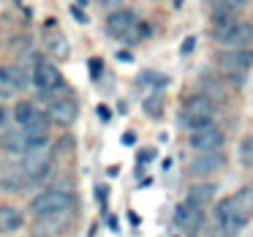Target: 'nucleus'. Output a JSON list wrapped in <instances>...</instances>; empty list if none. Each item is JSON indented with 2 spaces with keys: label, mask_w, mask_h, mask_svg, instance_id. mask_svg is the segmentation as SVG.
Returning <instances> with one entry per match:
<instances>
[{
  "label": "nucleus",
  "mask_w": 253,
  "mask_h": 237,
  "mask_svg": "<svg viewBox=\"0 0 253 237\" xmlns=\"http://www.w3.org/2000/svg\"><path fill=\"white\" fill-rule=\"evenodd\" d=\"M106 33L123 41H139L144 36H150V28L139 22V17L133 11L123 8V11H112L106 17Z\"/></svg>",
  "instance_id": "3"
},
{
  "label": "nucleus",
  "mask_w": 253,
  "mask_h": 237,
  "mask_svg": "<svg viewBox=\"0 0 253 237\" xmlns=\"http://www.w3.org/2000/svg\"><path fill=\"white\" fill-rule=\"evenodd\" d=\"M174 224L180 226L185 235H199V229L204 226V210L196 207V204L191 202H182L174 207Z\"/></svg>",
  "instance_id": "9"
},
{
  "label": "nucleus",
  "mask_w": 253,
  "mask_h": 237,
  "mask_svg": "<svg viewBox=\"0 0 253 237\" xmlns=\"http://www.w3.org/2000/svg\"><path fill=\"white\" fill-rule=\"evenodd\" d=\"M171 3H174V8H182V3H185V0H171Z\"/></svg>",
  "instance_id": "31"
},
{
  "label": "nucleus",
  "mask_w": 253,
  "mask_h": 237,
  "mask_svg": "<svg viewBox=\"0 0 253 237\" xmlns=\"http://www.w3.org/2000/svg\"><path fill=\"white\" fill-rule=\"evenodd\" d=\"M77 3H79V6H87V0H77Z\"/></svg>",
  "instance_id": "33"
},
{
  "label": "nucleus",
  "mask_w": 253,
  "mask_h": 237,
  "mask_svg": "<svg viewBox=\"0 0 253 237\" xmlns=\"http://www.w3.org/2000/svg\"><path fill=\"white\" fill-rule=\"evenodd\" d=\"M28 88L22 66H3L0 68V98H14L19 90Z\"/></svg>",
  "instance_id": "10"
},
{
  "label": "nucleus",
  "mask_w": 253,
  "mask_h": 237,
  "mask_svg": "<svg viewBox=\"0 0 253 237\" xmlns=\"http://www.w3.org/2000/svg\"><path fill=\"white\" fill-rule=\"evenodd\" d=\"M49 123H52V117H49V112H36L33 117H30V123L28 126H22V131H25V137L30 139V142H36V139H46V131H49Z\"/></svg>",
  "instance_id": "16"
},
{
  "label": "nucleus",
  "mask_w": 253,
  "mask_h": 237,
  "mask_svg": "<svg viewBox=\"0 0 253 237\" xmlns=\"http://www.w3.org/2000/svg\"><path fill=\"white\" fill-rule=\"evenodd\" d=\"M212 117H215V101L199 93V95H191L182 104L180 115H177V123H180V128H188L193 134L204 126H212Z\"/></svg>",
  "instance_id": "2"
},
{
  "label": "nucleus",
  "mask_w": 253,
  "mask_h": 237,
  "mask_svg": "<svg viewBox=\"0 0 253 237\" xmlns=\"http://www.w3.org/2000/svg\"><path fill=\"white\" fill-rule=\"evenodd\" d=\"M215 226H218V232H223V237H231L245 226V218H240L231 210L229 199H223V202L215 204Z\"/></svg>",
  "instance_id": "11"
},
{
  "label": "nucleus",
  "mask_w": 253,
  "mask_h": 237,
  "mask_svg": "<svg viewBox=\"0 0 253 237\" xmlns=\"http://www.w3.org/2000/svg\"><path fill=\"white\" fill-rule=\"evenodd\" d=\"M229 204L240 218L248 221L253 215V186H245V188H240L234 196H229Z\"/></svg>",
  "instance_id": "15"
},
{
  "label": "nucleus",
  "mask_w": 253,
  "mask_h": 237,
  "mask_svg": "<svg viewBox=\"0 0 253 237\" xmlns=\"http://www.w3.org/2000/svg\"><path fill=\"white\" fill-rule=\"evenodd\" d=\"M223 142H226L223 131H220V128H215V126H204V128H199V131H193L191 137H188V144H191L199 155L220 153Z\"/></svg>",
  "instance_id": "8"
},
{
  "label": "nucleus",
  "mask_w": 253,
  "mask_h": 237,
  "mask_svg": "<svg viewBox=\"0 0 253 237\" xmlns=\"http://www.w3.org/2000/svg\"><path fill=\"white\" fill-rule=\"evenodd\" d=\"M212 39L226 49H248V44L253 41V25L245 19L220 17L212 28Z\"/></svg>",
  "instance_id": "1"
},
{
  "label": "nucleus",
  "mask_w": 253,
  "mask_h": 237,
  "mask_svg": "<svg viewBox=\"0 0 253 237\" xmlns=\"http://www.w3.org/2000/svg\"><path fill=\"white\" fill-rule=\"evenodd\" d=\"M36 237H41V235H36Z\"/></svg>",
  "instance_id": "34"
},
{
  "label": "nucleus",
  "mask_w": 253,
  "mask_h": 237,
  "mask_svg": "<svg viewBox=\"0 0 253 237\" xmlns=\"http://www.w3.org/2000/svg\"><path fill=\"white\" fill-rule=\"evenodd\" d=\"M46 47H49V49L55 52L57 57H66V55H68V44H66V39H63V36H55V39H49V44H46Z\"/></svg>",
  "instance_id": "24"
},
{
  "label": "nucleus",
  "mask_w": 253,
  "mask_h": 237,
  "mask_svg": "<svg viewBox=\"0 0 253 237\" xmlns=\"http://www.w3.org/2000/svg\"><path fill=\"white\" fill-rule=\"evenodd\" d=\"M33 85L41 95H46V98H52V95H57V93H66L60 68L49 60H39V66H36V71H33Z\"/></svg>",
  "instance_id": "6"
},
{
  "label": "nucleus",
  "mask_w": 253,
  "mask_h": 237,
  "mask_svg": "<svg viewBox=\"0 0 253 237\" xmlns=\"http://www.w3.org/2000/svg\"><path fill=\"white\" fill-rule=\"evenodd\" d=\"M218 66L226 77H245L253 68V49H226L218 55Z\"/></svg>",
  "instance_id": "7"
},
{
  "label": "nucleus",
  "mask_w": 253,
  "mask_h": 237,
  "mask_svg": "<svg viewBox=\"0 0 253 237\" xmlns=\"http://www.w3.org/2000/svg\"><path fill=\"white\" fill-rule=\"evenodd\" d=\"M98 117L101 120H109V109H106V106H98Z\"/></svg>",
  "instance_id": "29"
},
{
  "label": "nucleus",
  "mask_w": 253,
  "mask_h": 237,
  "mask_svg": "<svg viewBox=\"0 0 253 237\" xmlns=\"http://www.w3.org/2000/svg\"><path fill=\"white\" fill-rule=\"evenodd\" d=\"M49 164H52V147L46 139H36V142L28 144V150L22 153V169L28 175L30 183H39L46 177L49 172Z\"/></svg>",
  "instance_id": "4"
},
{
  "label": "nucleus",
  "mask_w": 253,
  "mask_h": 237,
  "mask_svg": "<svg viewBox=\"0 0 253 237\" xmlns=\"http://www.w3.org/2000/svg\"><path fill=\"white\" fill-rule=\"evenodd\" d=\"M226 166V155L223 153H207V155H196L188 164V175L193 177H204V175H215Z\"/></svg>",
  "instance_id": "12"
},
{
  "label": "nucleus",
  "mask_w": 253,
  "mask_h": 237,
  "mask_svg": "<svg viewBox=\"0 0 253 237\" xmlns=\"http://www.w3.org/2000/svg\"><path fill=\"white\" fill-rule=\"evenodd\" d=\"M210 3H212V0H210Z\"/></svg>",
  "instance_id": "35"
},
{
  "label": "nucleus",
  "mask_w": 253,
  "mask_h": 237,
  "mask_svg": "<svg viewBox=\"0 0 253 237\" xmlns=\"http://www.w3.org/2000/svg\"><path fill=\"white\" fill-rule=\"evenodd\" d=\"M144 112H147L150 117H161V115H164V98H161L158 93L150 95V98L144 101Z\"/></svg>",
  "instance_id": "22"
},
{
  "label": "nucleus",
  "mask_w": 253,
  "mask_h": 237,
  "mask_svg": "<svg viewBox=\"0 0 253 237\" xmlns=\"http://www.w3.org/2000/svg\"><path fill=\"white\" fill-rule=\"evenodd\" d=\"M193 44H196V39H193V36H191V39H185V44H182V52L188 55V52L193 49Z\"/></svg>",
  "instance_id": "28"
},
{
  "label": "nucleus",
  "mask_w": 253,
  "mask_h": 237,
  "mask_svg": "<svg viewBox=\"0 0 253 237\" xmlns=\"http://www.w3.org/2000/svg\"><path fill=\"white\" fill-rule=\"evenodd\" d=\"M77 115H79V106L74 98H57L49 104V117L60 126H71L77 120Z\"/></svg>",
  "instance_id": "13"
},
{
  "label": "nucleus",
  "mask_w": 253,
  "mask_h": 237,
  "mask_svg": "<svg viewBox=\"0 0 253 237\" xmlns=\"http://www.w3.org/2000/svg\"><path fill=\"white\" fill-rule=\"evenodd\" d=\"M155 158V150H144V153H139V164H147V161Z\"/></svg>",
  "instance_id": "27"
},
{
  "label": "nucleus",
  "mask_w": 253,
  "mask_h": 237,
  "mask_svg": "<svg viewBox=\"0 0 253 237\" xmlns=\"http://www.w3.org/2000/svg\"><path fill=\"white\" fill-rule=\"evenodd\" d=\"M215 191H218L215 183H193V186L188 188V199H185V202H191V204H196V207L204 210L215 199Z\"/></svg>",
  "instance_id": "14"
},
{
  "label": "nucleus",
  "mask_w": 253,
  "mask_h": 237,
  "mask_svg": "<svg viewBox=\"0 0 253 237\" xmlns=\"http://www.w3.org/2000/svg\"><path fill=\"white\" fill-rule=\"evenodd\" d=\"M0 144H3V150H8V153H25V150H28V144H30V139L25 137L22 128H11L8 134H3Z\"/></svg>",
  "instance_id": "18"
},
{
  "label": "nucleus",
  "mask_w": 253,
  "mask_h": 237,
  "mask_svg": "<svg viewBox=\"0 0 253 237\" xmlns=\"http://www.w3.org/2000/svg\"><path fill=\"white\" fill-rule=\"evenodd\" d=\"M248 6V0H212V11H215V19L220 17H229V14H237L240 8Z\"/></svg>",
  "instance_id": "20"
},
{
  "label": "nucleus",
  "mask_w": 253,
  "mask_h": 237,
  "mask_svg": "<svg viewBox=\"0 0 253 237\" xmlns=\"http://www.w3.org/2000/svg\"><path fill=\"white\" fill-rule=\"evenodd\" d=\"M71 14H74V19H77L79 25H87V17H84V11H82V8H77V6H74V8H71Z\"/></svg>",
  "instance_id": "26"
},
{
  "label": "nucleus",
  "mask_w": 253,
  "mask_h": 237,
  "mask_svg": "<svg viewBox=\"0 0 253 237\" xmlns=\"http://www.w3.org/2000/svg\"><path fill=\"white\" fill-rule=\"evenodd\" d=\"M3 120H6V112H3V106H0V126H3Z\"/></svg>",
  "instance_id": "32"
},
{
  "label": "nucleus",
  "mask_w": 253,
  "mask_h": 237,
  "mask_svg": "<svg viewBox=\"0 0 253 237\" xmlns=\"http://www.w3.org/2000/svg\"><path fill=\"white\" fill-rule=\"evenodd\" d=\"M25 224L22 213L11 204H0V232H17Z\"/></svg>",
  "instance_id": "19"
},
{
  "label": "nucleus",
  "mask_w": 253,
  "mask_h": 237,
  "mask_svg": "<svg viewBox=\"0 0 253 237\" xmlns=\"http://www.w3.org/2000/svg\"><path fill=\"white\" fill-rule=\"evenodd\" d=\"M240 161L245 166H253V137H245L240 142Z\"/></svg>",
  "instance_id": "23"
},
{
  "label": "nucleus",
  "mask_w": 253,
  "mask_h": 237,
  "mask_svg": "<svg viewBox=\"0 0 253 237\" xmlns=\"http://www.w3.org/2000/svg\"><path fill=\"white\" fill-rule=\"evenodd\" d=\"M98 202H101V204L106 202V188H98Z\"/></svg>",
  "instance_id": "30"
},
{
  "label": "nucleus",
  "mask_w": 253,
  "mask_h": 237,
  "mask_svg": "<svg viewBox=\"0 0 253 237\" xmlns=\"http://www.w3.org/2000/svg\"><path fill=\"white\" fill-rule=\"evenodd\" d=\"M36 112H39V106H33L30 101H19V104L14 106V120H17L19 126H28Z\"/></svg>",
  "instance_id": "21"
},
{
  "label": "nucleus",
  "mask_w": 253,
  "mask_h": 237,
  "mask_svg": "<svg viewBox=\"0 0 253 237\" xmlns=\"http://www.w3.org/2000/svg\"><path fill=\"white\" fill-rule=\"evenodd\" d=\"M68 218H71V210H66V213H55V215H44V218L36 221V232H41V237L55 235V232L66 229Z\"/></svg>",
  "instance_id": "17"
},
{
  "label": "nucleus",
  "mask_w": 253,
  "mask_h": 237,
  "mask_svg": "<svg viewBox=\"0 0 253 237\" xmlns=\"http://www.w3.org/2000/svg\"><path fill=\"white\" fill-rule=\"evenodd\" d=\"M74 196L71 191H63V188H49V191L39 193V196L30 202V213L36 218H44V215H55V213H66L71 210Z\"/></svg>",
  "instance_id": "5"
},
{
  "label": "nucleus",
  "mask_w": 253,
  "mask_h": 237,
  "mask_svg": "<svg viewBox=\"0 0 253 237\" xmlns=\"http://www.w3.org/2000/svg\"><path fill=\"white\" fill-rule=\"evenodd\" d=\"M101 68H104V63H101L98 57H93V60H90V77H101Z\"/></svg>",
  "instance_id": "25"
}]
</instances>
